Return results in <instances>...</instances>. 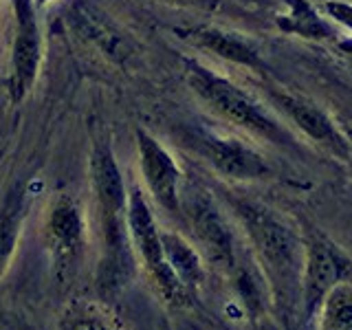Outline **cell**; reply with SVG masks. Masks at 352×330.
I'll return each mask as SVG.
<instances>
[{
  "mask_svg": "<svg viewBox=\"0 0 352 330\" xmlns=\"http://www.w3.org/2000/svg\"><path fill=\"white\" fill-rule=\"evenodd\" d=\"M269 97L280 113L300 128L304 135L319 143L324 150L335 154L341 161H350L352 157V143L339 130L335 119L326 110L306 95L286 91V88H269Z\"/></svg>",
  "mask_w": 352,
  "mask_h": 330,
  "instance_id": "cell-5",
  "label": "cell"
},
{
  "mask_svg": "<svg viewBox=\"0 0 352 330\" xmlns=\"http://www.w3.org/2000/svg\"><path fill=\"white\" fill-rule=\"evenodd\" d=\"M44 236H47V247L51 251L55 271L66 278L77 260L82 258L86 245L84 212L71 196L60 194L58 198H53L47 220H44Z\"/></svg>",
  "mask_w": 352,
  "mask_h": 330,
  "instance_id": "cell-7",
  "label": "cell"
},
{
  "mask_svg": "<svg viewBox=\"0 0 352 330\" xmlns=\"http://www.w3.org/2000/svg\"><path fill=\"white\" fill-rule=\"evenodd\" d=\"M137 148H139V165L141 176L146 181L148 192L165 212H181V170L174 157L161 143L150 137L146 130H137Z\"/></svg>",
  "mask_w": 352,
  "mask_h": 330,
  "instance_id": "cell-10",
  "label": "cell"
},
{
  "mask_svg": "<svg viewBox=\"0 0 352 330\" xmlns=\"http://www.w3.org/2000/svg\"><path fill=\"white\" fill-rule=\"evenodd\" d=\"M350 161H352V157H350Z\"/></svg>",
  "mask_w": 352,
  "mask_h": 330,
  "instance_id": "cell-20",
  "label": "cell"
},
{
  "mask_svg": "<svg viewBox=\"0 0 352 330\" xmlns=\"http://www.w3.org/2000/svg\"><path fill=\"white\" fill-rule=\"evenodd\" d=\"M60 330H124V326L106 306L80 300L64 308Z\"/></svg>",
  "mask_w": 352,
  "mask_h": 330,
  "instance_id": "cell-16",
  "label": "cell"
},
{
  "mask_svg": "<svg viewBox=\"0 0 352 330\" xmlns=\"http://www.w3.org/2000/svg\"><path fill=\"white\" fill-rule=\"evenodd\" d=\"M126 220H128L132 249L139 253V260L143 267H146L150 280L154 282L157 293L170 306H185L192 300V293L185 289L183 282L176 278V273L168 264V260H165L163 245H161V231L150 212L146 196H143L139 187L128 192Z\"/></svg>",
  "mask_w": 352,
  "mask_h": 330,
  "instance_id": "cell-3",
  "label": "cell"
},
{
  "mask_svg": "<svg viewBox=\"0 0 352 330\" xmlns=\"http://www.w3.org/2000/svg\"><path fill=\"white\" fill-rule=\"evenodd\" d=\"M16 14V40L11 49V64H9V97L20 102L33 84H36L38 69H40V29L36 20V5L33 0H11Z\"/></svg>",
  "mask_w": 352,
  "mask_h": 330,
  "instance_id": "cell-8",
  "label": "cell"
},
{
  "mask_svg": "<svg viewBox=\"0 0 352 330\" xmlns=\"http://www.w3.org/2000/svg\"><path fill=\"white\" fill-rule=\"evenodd\" d=\"M326 18H330L337 25L348 29L352 33V3H344V0H326L322 5Z\"/></svg>",
  "mask_w": 352,
  "mask_h": 330,
  "instance_id": "cell-18",
  "label": "cell"
},
{
  "mask_svg": "<svg viewBox=\"0 0 352 330\" xmlns=\"http://www.w3.org/2000/svg\"><path fill=\"white\" fill-rule=\"evenodd\" d=\"M91 187L99 212V225L102 229L124 227L126 207H128V190L121 179L115 154L106 143H95L91 154Z\"/></svg>",
  "mask_w": 352,
  "mask_h": 330,
  "instance_id": "cell-9",
  "label": "cell"
},
{
  "mask_svg": "<svg viewBox=\"0 0 352 330\" xmlns=\"http://www.w3.org/2000/svg\"><path fill=\"white\" fill-rule=\"evenodd\" d=\"M187 82H190L194 95L227 124L249 132L251 137L280 143V146L293 141L289 130L282 126V121L267 106L216 71L207 69L203 64L190 62L187 64Z\"/></svg>",
  "mask_w": 352,
  "mask_h": 330,
  "instance_id": "cell-2",
  "label": "cell"
},
{
  "mask_svg": "<svg viewBox=\"0 0 352 330\" xmlns=\"http://www.w3.org/2000/svg\"><path fill=\"white\" fill-rule=\"evenodd\" d=\"M161 245L165 260L176 273V278L183 282V286L194 295V291L203 284L205 280V267L203 258L190 242L183 236L174 234V231H161Z\"/></svg>",
  "mask_w": 352,
  "mask_h": 330,
  "instance_id": "cell-12",
  "label": "cell"
},
{
  "mask_svg": "<svg viewBox=\"0 0 352 330\" xmlns=\"http://www.w3.org/2000/svg\"><path fill=\"white\" fill-rule=\"evenodd\" d=\"M190 218H192L194 234L198 242H201L207 260L218 269L234 273L238 269L234 234H231L220 209L209 201V196L194 198L190 205Z\"/></svg>",
  "mask_w": 352,
  "mask_h": 330,
  "instance_id": "cell-11",
  "label": "cell"
},
{
  "mask_svg": "<svg viewBox=\"0 0 352 330\" xmlns=\"http://www.w3.org/2000/svg\"><path fill=\"white\" fill-rule=\"evenodd\" d=\"M176 139L185 150L198 154L218 174L227 176V179L253 181L262 179L269 172V165L264 163L260 154L236 137L218 135V132H212L207 128L187 126L179 130Z\"/></svg>",
  "mask_w": 352,
  "mask_h": 330,
  "instance_id": "cell-4",
  "label": "cell"
},
{
  "mask_svg": "<svg viewBox=\"0 0 352 330\" xmlns=\"http://www.w3.org/2000/svg\"><path fill=\"white\" fill-rule=\"evenodd\" d=\"M352 278V262L335 247L326 236L311 231L304 245V304L308 315H313L322 306L324 297L335 289L339 282Z\"/></svg>",
  "mask_w": 352,
  "mask_h": 330,
  "instance_id": "cell-6",
  "label": "cell"
},
{
  "mask_svg": "<svg viewBox=\"0 0 352 330\" xmlns=\"http://www.w3.org/2000/svg\"><path fill=\"white\" fill-rule=\"evenodd\" d=\"M190 40L196 47L220 55L223 60H229L240 66H249V69H262L258 51L247 40L236 36V33H227L220 29H196L190 33Z\"/></svg>",
  "mask_w": 352,
  "mask_h": 330,
  "instance_id": "cell-13",
  "label": "cell"
},
{
  "mask_svg": "<svg viewBox=\"0 0 352 330\" xmlns=\"http://www.w3.org/2000/svg\"><path fill=\"white\" fill-rule=\"evenodd\" d=\"M284 5L289 11L278 18V25L282 31L319 42L335 38V29L330 27L328 18L319 16V11L308 0H284Z\"/></svg>",
  "mask_w": 352,
  "mask_h": 330,
  "instance_id": "cell-15",
  "label": "cell"
},
{
  "mask_svg": "<svg viewBox=\"0 0 352 330\" xmlns=\"http://www.w3.org/2000/svg\"><path fill=\"white\" fill-rule=\"evenodd\" d=\"M22 218H25V194L20 187H14L0 203V280L5 278L16 256Z\"/></svg>",
  "mask_w": 352,
  "mask_h": 330,
  "instance_id": "cell-14",
  "label": "cell"
},
{
  "mask_svg": "<svg viewBox=\"0 0 352 330\" xmlns=\"http://www.w3.org/2000/svg\"><path fill=\"white\" fill-rule=\"evenodd\" d=\"M322 328L352 330V280L339 282L322 302Z\"/></svg>",
  "mask_w": 352,
  "mask_h": 330,
  "instance_id": "cell-17",
  "label": "cell"
},
{
  "mask_svg": "<svg viewBox=\"0 0 352 330\" xmlns=\"http://www.w3.org/2000/svg\"><path fill=\"white\" fill-rule=\"evenodd\" d=\"M49 3H53V0H33V5H36V7H44V5H49Z\"/></svg>",
  "mask_w": 352,
  "mask_h": 330,
  "instance_id": "cell-19",
  "label": "cell"
},
{
  "mask_svg": "<svg viewBox=\"0 0 352 330\" xmlns=\"http://www.w3.org/2000/svg\"><path fill=\"white\" fill-rule=\"evenodd\" d=\"M231 207H234L240 225L245 227V234L264 273L269 275V280L278 286L282 295H291L302 282V240L269 207L247 201V198H234Z\"/></svg>",
  "mask_w": 352,
  "mask_h": 330,
  "instance_id": "cell-1",
  "label": "cell"
}]
</instances>
